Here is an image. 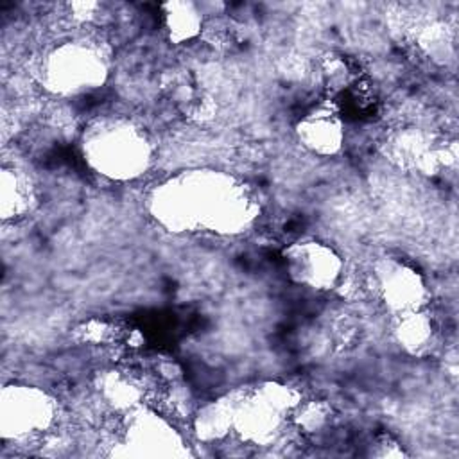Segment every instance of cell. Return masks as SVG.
Here are the masks:
<instances>
[{"label": "cell", "mask_w": 459, "mask_h": 459, "mask_svg": "<svg viewBox=\"0 0 459 459\" xmlns=\"http://www.w3.org/2000/svg\"><path fill=\"white\" fill-rule=\"evenodd\" d=\"M142 380L127 369H109L99 380V396L113 411H133L143 398Z\"/></svg>", "instance_id": "obj_9"}, {"label": "cell", "mask_w": 459, "mask_h": 459, "mask_svg": "<svg viewBox=\"0 0 459 459\" xmlns=\"http://www.w3.org/2000/svg\"><path fill=\"white\" fill-rule=\"evenodd\" d=\"M30 186L27 178L14 165H4L0 181V204L4 219H14L29 206Z\"/></svg>", "instance_id": "obj_12"}, {"label": "cell", "mask_w": 459, "mask_h": 459, "mask_svg": "<svg viewBox=\"0 0 459 459\" xmlns=\"http://www.w3.org/2000/svg\"><path fill=\"white\" fill-rule=\"evenodd\" d=\"M108 74L102 50L86 39H70L54 47L43 65L41 79L52 93L77 95L97 88Z\"/></svg>", "instance_id": "obj_2"}, {"label": "cell", "mask_w": 459, "mask_h": 459, "mask_svg": "<svg viewBox=\"0 0 459 459\" xmlns=\"http://www.w3.org/2000/svg\"><path fill=\"white\" fill-rule=\"evenodd\" d=\"M321 77L332 91H346L357 82L350 63L342 56H328L321 65Z\"/></svg>", "instance_id": "obj_14"}, {"label": "cell", "mask_w": 459, "mask_h": 459, "mask_svg": "<svg viewBox=\"0 0 459 459\" xmlns=\"http://www.w3.org/2000/svg\"><path fill=\"white\" fill-rule=\"evenodd\" d=\"M287 273L298 285L314 290L335 287L342 278V260L319 240H298L285 249Z\"/></svg>", "instance_id": "obj_6"}, {"label": "cell", "mask_w": 459, "mask_h": 459, "mask_svg": "<svg viewBox=\"0 0 459 459\" xmlns=\"http://www.w3.org/2000/svg\"><path fill=\"white\" fill-rule=\"evenodd\" d=\"M296 136L307 151L317 156H332L342 147L344 127L332 108L317 106L301 117Z\"/></svg>", "instance_id": "obj_7"}, {"label": "cell", "mask_w": 459, "mask_h": 459, "mask_svg": "<svg viewBox=\"0 0 459 459\" xmlns=\"http://www.w3.org/2000/svg\"><path fill=\"white\" fill-rule=\"evenodd\" d=\"M299 402L296 393L280 384H265L238 396L233 416V429L247 443L274 439L290 423V412Z\"/></svg>", "instance_id": "obj_3"}, {"label": "cell", "mask_w": 459, "mask_h": 459, "mask_svg": "<svg viewBox=\"0 0 459 459\" xmlns=\"http://www.w3.org/2000/svg\"><path fill=\"white\" fill-rule=\"evenodd\" d=\"M373 285L393 314L420 310L427 305L429 290L423 276L400 258H380L373 267Z\"/></svg>", "instance_id": "obj_5"}, {"label": "cell", "mask_w": 459, "mask_h": 459, "mask_svg": "<svg viewBox=\"0 0 459 459\" xmlns=\"http://www.w3.org/2000/svg\"><path fill=\"white\" fill-rule=\"evenodd\" d=\"M332 407L323 400L298 402L290 412V425H294L303 434H321L330 427Z\"/></svg>", "instance_id": "obj_13"}, {"label": "cell", "mask_w": 459, "mask_h": 459, "mask_svg": "<svg viewBox=\"0 0 459 459\" xmlns=\"http://www.w3.org/2000/svg\"><path fill=\"white\" fill-rule=\"evenodd\" d=\"M235 405V396H224L199 407L194 416V429L197 436L204 441L222 439L233 429Z\"/></svg>", "instance_id": "obj_11"}, {"label": "cell", "mask_w": 459, "mask_h": 459, "mask_svg": "<svg viewBox=\"0 0 459 459\" xmlns=\"http://www.w3.org/2000/svg\"><path fill=\"white\" fill-rule=\"evenodd\" d=\"M394 317L396 319L393 325V335L407 353L420 355L432 346L436 328L432 317L425 314L423 308L394 314Z\"/></svg>", "instance_id": "obj_10"}, {"label": "cell", "mask_w": 459, "mask_h": 459, "mask_svg": "<svg viewBox=\"0 0 459 459\" xmlns=\"http://www.w3.org/2000/svg\"><path fill=\"white\" fill-rule=\"evenodd\" d=\"M52 398L30 385H5L0 402L4 439H25L45 432L54 421Z\"/></svg>", "instance_id": "obj_4"}, {"label": "cell", "mask_w": 459, "mask_h": 459, "mask_svg": "<svg viewBox=\"0 0 459 459\" xmlns=\"http://www.w3.org/2000/svg\"><path fill=\"white\" fill-rule=\"evenodd\" d=\"M84 158L102 176L134 179L151 163V145L145 133L126 120H104L90 127L84 138Z\"/></svg>", "instance_id": "obj_1"}, {"label": "cell", "mask_w": 459, "mask_h": 459, "mask_svg": "<svg viewBox=\"0 0 459 459\" xmlns=\"http://www.w3.org/2000/svg\"><path fill=\"white\" fill-rule=\"evenodd\" d=\"M161 22L167 38L176 45H183L201 36L204 13L194 2H169L161 5Z\"/></svg>", "instance_id": "obj_8"}]
</instances>
